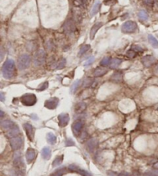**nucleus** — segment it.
<instances>
[{
	"label": "nucleus",
	"mask_w": 158,
	"mask_h": 176,
	"mask_svg": "<svg viewBox=\"0 0 158 176\" xmlns=\"http://www.w3.org/2000/svg\"><path fill=\"white\" fill-rule=\"evenodd\" d=\"M154 168H155V169H158V162H157L156 164H154Z\"/></svg>",
	"instance_id": "09e8293b"
},
{
	"label": "nucleus",
	"mask_w": 158,
	"mask_h": 176,
	"mask_svg": "<svg viewBox=\"0 0 158 176\" xmlns=\"http://www.w3.org/2000/svg\"><path fill=\"white\" fill-rule=\"evenodd\" d=\"M48 87V82H44L43 84H42L40 86V87L38 88V90H46V88Z\"/></svg>",
	"instance_id": "ea45409f"
},
{
	"label": "nucleus",
	"mask_w": 158,
	"mask_h": 176,
	"mask_svg": "<svg viewBox=\"0 0 158 176\" xmlns=\"http://www.w3.org/2000/svg\"><path fill=\"white\" fill-rule=\"evenodd\" d=\"M116 0H104V4L106 6H113L114 4H116Z\"/></svg>",
	"instance_id": "4c0bfd02"
},
{
	"label": "nucleus",
	"mask_w": 158,
	"mask_h": 176,
	"mask_svg": "<svg viewBox=\"0 0 158 176\" xmlns=\"http://www.w3.org/2000/svg\"><path fill=\"white\" fill-rule=\"evenodd\" d=\"M154 74H156V75H157L158 76V63L157 64L156 66H154Z\"/></svg>",
	"instance_id": "49530a36"
},
{
	"label": "nucleus",
	"mask_w": 158,
	"mask_h": 176,
	"mask_svg": "<svg viewBox=\"0 0 158 176\" xmlns=\"http://www.w3.org/2000/svg\"><path fill=\"white\" fill-rule=\"evenodd\" d=\"M26 161L28 163H31L32 161L34 160L35 158H36V151H35L34 149L32 148H29L27 150V152H26Z\"/></svg>",
	"instance_id": "dca6fc26"
},
{
	"label": "nucleus",
	"mask_w": 158,
	"mask_h": 176,
	"mask_svg": "<svg viewBox=\"0 0 158 176\" xmlns=\"http://www.w3.org/2000/svg\"><path fill=\"white\" fill-rule=\"evenodd\" d=\"M65 66H66V60L64 58H62L57 63V69H62L64 68Z\"/></svg>",
	"instance_id": "2f4dec72"
},
{
	"label": "nucleus",
	"mask_w": 158,
	"mask_h": 176,
	"mask_svg": "<svg viewBox=\"0 0 158 176\" xmlns=\"http://www.w3.org/2000/svg\"><path fill=\"white\" fill-rule=\"evenodd\" d=\"M21 102L26 106H33L37 102V98L35 94H26L21 97Z\"/></svg>",
	"instance_id": "20e7f679"
},
{
	"label": "nucleus",
	"mask_w": 158,
	"mask_h": 176,
	"mask_svg": "<svg viewBox=\"0 0 158 176\" xmlns=\"http://www.w3.org/2000/svg\"><path fill=\"white\" fill-rule=\"evenodd\" d=\"M86 104H85V103H78V104L76 105V107H75V110H76V112L77 113H81L86 110Z\"/></svg>",
	"instance_id": "5701e85b"
},
{
	"label": "nucleus",
	"mask_w": 158,
	"mask_h": 176,
	"mask_svg": "<svg viewBox=\"0 0 158 176\" xmlns=\"http://www.w3.org/2000/svg\"><path fill=\"white\" fill-rule=\"evenodd\" d=\"M14 123L10 120H4L1 121V127L3 130L9 131L14 126Z\"/></svg>",
	"instance_id": "f3484780"
},
{
	"label": "nucleus",
	"mask_w": 158,
	"mask_h": 176,
	"mask_svg": "<svg viewBox=\"0 0 158 176\" xmlns=\"http://www.w3.org/2000/svg\"><path fill=\"white\" fill-rule=\"evenodd\" d=\"M157 110H158V107H157Z\"/></svg>",
	"instance_id": "864d4df0"
},
{
	"label": "nucleus",
	"mask_w": 158,
	"mask_h": 176,
	"mask_svg": "<svg viewBox=\"0 0 158 176\" xmlns=\"http://www.w3.org/2000/svg\"><path fill=\"white\" fill-rule=\"evenodd\" d=\"M0 112H1V118H2V117L4 116V113H3V111H2V110H1Z\"/></svg>",
	"instance_id": "603ef678"
},
{
	"label": "nucleus",
	"mask_w": 158,
	"mask_h": 176,
	"mask_svg": "<svg viewBox=\"0 0 158 176\" xmlns=\"http://www.w3.org/2000/svg\"><path fill=\"white\" fill-rule=\"evenodd\" d=\"M75 2L80 6L86 7L88 5V0H75Z\"/></svg>",
	"instance_id": "473e14b6"
},
{
	"label": "nucleus",
	"mask_w": 158,
	"mask_h": 176,
	"mask_svg": "<svg viewBox=\"0 0 158 176\" xmlns=\"http://www.w3.org/2000/svg\"><path fill=\"white\" fill-rule=\"evenodd\" d=\"M90 49V45H84L81 48H80V52H79V56H82L83 55L84 53H86L87 51Z\"/></svg>",
	"instance_id": "c756f323"
},
{
	"label": "nucleus",
	"mask_w": 158,
	"mask_h": 176,
	"mask_svg": "<svg viewBox=\"0 0 158 176\" xmlns=\"http://www.w3.org/2000/svg\"><path fill=\"white\" fill-rule=\"evenodd\" d=\"M94 60H95V58H94L93 56H92V57H90V58H89L88 60H86V62H85V63H84V65L85 66H90V65H91V64L93 63Z\"/></svg>",
	"instance_id": "a19ab883"
},
{
	"label": "nucleus",
	"mask_w": 158,
	"mask_h": 176,
	"mask_svg": "<svg viewBox=\"0 0 158 176\" xmlns=\"http://www.w3.org/2000/svg\"><path fill=\"white\" fill-rule=\"evenodd\" d=\"M100 7V1H97V2L94 4V6H93L92 9H91V12H90V16H93L99 12Z\"/></svg>",
	"instance_id": "b1692460"
},
{
	"label": "nucleus",
	"mask_w": 158,
	"mask_h": 176,
	"mask_svg": "<svg viewBox=\"0 0 158 176\" xmlns=\"http://www.w3.org/2000/svg\"><path fill=\"white\" fill-rule=\"evenodd\" d=\"M23 128H24L25 131H26V135H27L30 141L33 140V138H34V129H33V127L30 124H29V123H26V124H23Z\"/></svg>",
	"instance_id": "9b49d317"
},
{
	"label": "nucleus",
	"mask_w": 158,
	"mask_h": 176,
	"mask_svg": "<svg viewBox=\"0 0 158 176\" xmlns=\"http://www.w3.org/2000/svg\"><path fill=\"white\" fill-rule=\"evenodd\" d=\"M144 176H158V172L156 170L147 171L144 173Z\"/></svg>",
	"instance_id": "f704fd0d"
},
{
	"label": "nucleus",
	"mask_w": 158,
	"mask_h": 176,
	"mask_svg": "<svg viewBox=\"0 0 158 176\" xmlns=\"http://www.w3.org/2000/svg\"><path fill=\"white\" fill-rule=\"evenodd\" d=\"M63 29H64L65 32L68 34H70V33H73L74 32L75 30H76V26H75V23L73 22V20L72 19H68L64 23V26H63Z\"/></svg>",
	"instance_id": "6e6552de"
},
{
	"label": "nucleus",
	"mask_w": 158,
	"mask_h": 176,
	"mask_svg": "<svg viewBox=\"0 0 158 176\" xmlns=\"http://www.w3.org/2000/svg\"><path fill=\"white\" fill-rule=\"evenodd\" d=\"M15 70H16V66L14 60L12 59H8L4 63L2 68V73L4 78L8 80L12 79L14 76Z\"/></svg>",
	"instance_id": "f257e3e1"
},
{
	"label": "nucleus",
	"mask_w": 158,
	"mask_h": 176,
	"mask_svg": "<svg viewBox=\"0 0 158 176\" xmlns=\"http://www.w3.org/2000/svg\"><path fill=\"white\" fill-rule=\"evenodd\" d=\"M0 95H1V100H2V101H3V100H4V94H3V93H1V94H0Z\"/></svg>",
	"instance_id": "de8ad7c7"
},
{
	"label": "nucleus",
	"mask_w": 158,
	"mask_h": 176,
	"mask_svg": "<svg viewBox=\"0 0 158 176\" xmlns=\"http://www.w3.org/2000/svg\"><path fill=\"white\" fill-rule=\"evenodd\" d=\"M117 176H132L128 172H121L120 174L117 175Z\"/></svg>",
	"instance_id": "a18cd8bd"
},
{
	"label": "nucleus",
	"mask_w": 158,
	"mask_h": 176,
	"mask_svg": "<svg viewBox=\"0 0 158 176\" xmlns=\"http://www.w3.org/2000/svg\"><path fill=\"white\" fill-rule=\"evenodd\" d=\"M31 58L28 54H22L18 58V67L19 70H23L27 69L29 66Z\"/></svg>",
	"instance_id": "f03ea898"
},
{
	"label": "nucleus",
	"mask_w": 158,
	"mask_h": 176,
	"mask_svg": "<svg viewBox=\"0 0 158 176\" xmlns=\"http://www.w3.org/2000/svg\"><path fill=\"white\" fill-rule=\"evenodd\" d=\"M66 168L65 167H62V168H60L59 169H57L56 171H55L53 173H52V176H62L63 175L66 173Z\"/></svg>",
	"instance_id": "bb28decb"
},
{
	"label": "nucleus",
	"mask_w": 158,
	"mask_h": 176,
	"mask_svg": "<svg viewBox=\"0 0 158 176\" xmlns=\"http://www.w3.org/2000/svg\"><path fill=\"white\" fill-rule=\"evenodd\" d=\"M41 154H42V157L44 158L45 160H48L49 158L51 157V150L48 147H45V148H42Z\"/></svg>",
	"instance_id": "aec40b11"
},
{
	"label": "nucleus",
	"mask_w": 158,
	"mask_h": 176,
	"mask_svg": "<svg viewBox=\"0 0 158 176\" xmlns=\"http://www.w3.org/2000/svg\"><path fill=\"white\" fill-rule=\"evenodd\" d=\"M80 82H81V81H80V80H76V82H74V84H73L72 87H71V89H70V90H71V92L74 93L75 91H76V89H77V88H78V87L80 86Z\"/></svg>",
	"instance_id": "72a5a7b5"
},
{
	"label": "nucleus",
	"mask_w": 158,
	"mask_h": 176,
	"mask_svg": "<svg viewBox=\"0 0 158 176\" xmlns=\"http://www.w3.org/2000/svg\"><path fill=\"white\" fill-rule=\"evenodd\" d=\"M59 104V99L57 97H52L45 102V107L50 110H53Z\"/></svg>",
	"instance_id": "9d476101"
},
{
	"label": "nucleus",
	"mask_w": 158,
	"mask_h": 176,
	"mask_svg": "<svg viewBox=\"0 0 158 176\" xmlns=\"http://www.w3.org/2000/svg\"><path fill=\"white\" fill-rule=\"evenodd\" d=\"M62 160H63V155L57 156L56 158V159H54V161H53V162H52V166L56 167L60 165V164H62Z\"/></svg>",
	"instance_id": "cd10ccee"
},
{
	"label": "nucleus",
	"mask_w": 158,
	"mask_h": 176,
	"mask_svg": "<svg viewBox=\"0 0 158 176\" xmlns=\"http://www.w3.org/2000/svg\"><path fill=\"white\" fill-rule=\"evenodd\" d=\"M46 53L43 50H40L36 53L33 58V63L34 65L36 66H42L43 65L46 61Z\"/></svg>",
	"instance_id": "7ed1b4c3"
},
{
	"label": "nucleus",
	"mask_w": 158,
	"mask_h": 176,
	"mask_svg": "<svg viewBox=\"0 0 158 176\" xmlns=\"http://www.w3.org/2000/svg\"><path fill=\"white\" fill-rule=\"evenodd\" d=\"M58 120L60 127L64 128V127H66V125L68 124L69 121H70V116H69L68 114L62 113V114H60V115H59Z\"/></svg>",
	"instance_id": "1a4fd4ad"
},
{
	"label": "nucleus",
	"mask_w": 158,
	"mask_h": 176,
	"mask_svg": "<svg viewBox=\"0 0 158 176\" xmlns=\"http://www.w3.org/2000/svg\"><path fill=\"white\" fill-rule=\"evenodd\" d=\"M107 72H108V70L104 67H97L96 70H94L93 76H96V77H100V76L105 75Z\"/></svg>",
	"instance_id": "a211bd4d"
},
{
	"label": "nucleus",
	"mask_w": 158,
	"mask_h": 176,
	"mask_svg": "<svg viewBox=\"0 0 158 176\" xmlns=\"http://www.w3.org/2000/svg\"><path fill=\"white\" fill-rule=\"evenodd\" d=\"M10 145L11 148H12V150L17 151L20 149V148L22 147V144H23V141H22V138L20 137H15V138H12L9 141Z\"/></svg>",
	"instance_id": "423d86ee"
},
{
	"label": "nucleus",
	"mask_w": 158,
	"mask_h": 176,
	"mask_svg": "<svg viewBox=\"0 0 158 176\" xmlns=\"http://www.w3.org/2000/svg\"><path fill=\"white\" fill-rule=\"evenodd\" d=\"M144 2L147 6H151L153 3H154V0H144Z\"/></svg>",
	"instance_id": "c03bdc74"
},
{
	"label": "nucleus",
	"mask_w": 158,
	"mask_h": 176,
	"mask_svg": "<svg viewBox=\"0 0 158 176\" xmlns=\"http://www.w3.org/2000/svg\"><path fill=\"white\" fill-rule=\"evenodd\" d=\"M110 62H111V59L108 56H106V57H104L102 60H101V62H100V65L103 66H107L108 65H110Z\"/></svg>",
	"instance_id": "7c9ffc66"
},
{
	"label": "nucleus",
	"mask_w": 158,
	"mask_h": 176,
	"mask_svg": "<svg viewBox=\"0 0 158 176\" xmlns=\"http://www.w3.org/2000/svg\"><path fill=\"white\" fill-rule=\"evenodd\" d=\"M77 172H78L79 174H80L81 175H83V176H91L89 172H87L86 171L83 170V169H81V168H78Z\"/></svg>",
	"instance_id": "e433bc0d"
},
{
	"label": "nucleus",
	"mask_w": 158,
	"mask_h": 176,
	"mask_svg": "<svg viewBox=\"0 0 158 176\" xmlns=\"http://www.w3.org/2000/svg\"><path fill=\"white\" fill-rule=\"evenodd\" d=\"M138 17L141 21H146L148 19V14L147 13L146 11H140L138 13Z\"/></svg>",
	"instance_id": "c85d7f7f"
},
{
	"label": "nucleus",
	"mask_w": 158,
	"mask_h": 176,
	"mask_svg": "<svg viewBox=\"0 0 158 176\" xmlns=\"http://www.w3.org/2000/svg\"><path fill=\"white\" fill-rule=\"evenodd\" d=\"M148 40L149 42L151 44V46H152L154 48H158V41L154 36H153L152 35H148Z\"/></svg>",
	"instance_id": "a878e982"
},
{
	"label": "nucleus",
	"mask_w": 158,
	"mask_h": 176,
	"mask_svg": "<svg viewBox=\"0 0 158 176\" xmlns=\"http://www.w3.org/2000/svg\"><path fill=\"white\" fill-rule=\"evenodd\" d=\"M156 59L154 58L153 56H144L141 60V62L144 64V66L146 67H150V66H152L153 64L155 63Z\"/></svg>",
	"instance_id": "f8f14e48"
},
{
	"label": "nucleus",
	"mask_w": 158,
	"mask_h": 176,
	"mask_svg": "<svg viewBox=\"0 0 158 176\" xmlns=\"http://www.w3.org/2000/svg\"><path fill=\"white\" fill-rule=\"evenodd\" d=\"M137 29V25L135 22L129 20L126 21L123 24L122 26V31L126 33H130V32H135Z\"/></svg>",
	"instance_id": "39448f33"
},
{
	"label": "nucleus",
	"mask_w": 158,
	"mask_h": 176,
	"mask_svg": "<svg viewBox=\"0 0 158 176\" xmlns=\"http://www.w3.org/2000/svg\"><path fill=\"white\" fill-rule=\"evenodd\" d=\"M131 50H134L135 52L137 53V52H143V49L140 47V46H133L132 48H131Z\"/></svg>",
	"instance_id": "79ce46f5"
},
{
	"label": "nucleus",
	"mask_w": 158,
	"mask_h": 176,
	"mask_svg": "<svg viewBox=\"0 0 158 176\" xmlns=\"http://www.w3.org/2000/svg\"><path fill=\"white\" fill-rule=\"evenodd\" d=\"M46 140L50 144H54L56 141V137L52 133H48L46 135Z\"/></svg>",
	"instance_id": "393cba45"
},
{
	"label": "nucleus",
	"mask_w": 158,
	"mask_h": 176,
	"mask_svg": "<svg viewBox=\"0 0 158 176\" xmlns=\"http://www.w3.org/2000/svg\"><path fill=\"white\" fill-rule=\"evenodd\" d=\"M83 126H84V123L83 120H79L75 121L72 125V130H73V134H74L76 136H77V135H79L80 134H81V131H82Z\"/></svg>",
	"instance_id": "0eeeda50"
},
{
	"label": "nucleus",
	"mask_w": 158,
	"mask_h": 176,
	"mask_svg": "<svg viewBox=\"0 0 158 176\" xmlns=\"http://www.w3.org/2000/svg\"><path fill=\"white\" fill-rule=\"evenodd\" d=\"M126 55H127L129 57H130V58H134V56L136 55V53L135 52L134 50H128V51H127V53H126Z\"/></svg>",
	"instance_id": "58836bf2"
},
{
	"label": "nucleus",
	"mask_w": 158,
	"mask_h": 176,
	"mask_svg": "<svg viewBox=\"0 0 158 176\" xmlns=\"http://www.w3.org/2000/svg\"><path fill=\"white\" fill-rule=\"evenodd\" d=\"M123 79V74L120 71H116V72L113 73L112 76H111V80L114 82L119 83Z\"/></svg>",
	"instance_id": "6ab92c4d"
},
{
	"label": "nucleus",
	"mask_w": 158,
	"mask_h": 176,
	"mask_svg": "<svg viewBox=\"0 0 158 176\" xmlns=\"http://www.w3.org/2000/svg\"><path fill=\"white\" fill-rule=\"evenodd\" d=\"M74 144H75L74 142L71 139H70V138H69L68 140L66 141V146H73V145H74Z\"/></svg>",
	"instance_id": "37998d69"
},
{
	"label": "nucleus",
	"mask_w": 158,
	"mask_h": 176,
	"mask_svg": "<svg viewBox=\"0 0 158 176\" xmlns=\"http://www.w3.org/2000/svg\"><path fill=\"white\" fill-rule=\"evenodd\" d=\"M132 176H140V174H139L138 172H135V173H134V174Z\"/></svg>",
	"instance_id": "3c124183"
},
{
	"label": "nucleus",
	"mask_w": 158,
	"mask_h": 176,
	"mask_svg": "<svg viewBox=\"0 0 158 176\" xmlns=\"http://www.w3.org/2000/svg\"><path fill=\"white\" fill-rule=\"evenodd\" d=\"M93 80L92 79L86 78V80H84L83 86L84 87H89V86H90V85H92V84H93Z\"/></svg>",
	"instance_id": "c9c22d12"
},
{
	"label": "nucleus",
	"mask_w": 158,
	"mask_h": 176,
	"mask_svg": "<svg viewBox=\"0 0 158 176\" xmlns=\"http://www.w3.org/2000/svg\"><path fill=\"white\" fill-rule=\"evenodd\" d=\"M19 133L20 131L18 127L14 125V126L12 127L11 129H9L8 131L6 132V134L9 137V138H15V137L18 136L19 134Z\"/></svg>",
	"instance_id": "4468645a"
},
{
	"label": "nucleus",
	"mask_w": 158,
	"mask_h": 176,
	"mask_svg": "<svg viewBox=\"0 0 158 176\" xmlns=\"http://www.w3.org/2000/svg\"><path fill=\"white\" fill-rule=\"evenodd\" d=\"M103 25V22H96V24H94L93 26V27L91 28V30H90V40H93L94 36H95L96 33L97 32V31L102 27Z\"/></svg>",
	"instance_id": "2eb2a0df"
},
{
	"label": "nucleus",
	"mask_w": 158,
	"mask_h": 176,
	"mask_svg": "<svg viewBox=\"0 0 158 176\" xmlns=\"http://www.w3.org/2000/svg\"><path fill=\"white\" fill-rule=\"evenodd\" d=\"M154 3H155V6H156L158 9V0H154Z\"/></svg>",
	"instance_id": "8fccbe9b"
},
{
	"label": "nucleus",
	"mask_w": 158,
	"mask_h": 176,
	"mask_svg": "<svg viewBox=\"0 0 158 176\" xmlns=\"http://www.w3.org/2000/svg\"><path fill=\"white\" fill-rule=\"evenodd\" d=\"M122 63V60L118 58H113L111 60L110 66L111 69H116Z\"/></svg>",
	"instance_id": "412c9836"
},
{
	"label": "nucleus",
	"mask_w": 158,
	"mask_h": 176,
	"mask_svg": "<svg viewBox=\"0 0 158 176\" xmlns=\"http://www.w3.org/2000/svg\"><path fill=\"white\" fill-rule=\"evenodd\" d=\"M13 162H14V164L16 166L19 167L22 164V158H21V154H20L19 152V153H16L14 154V159H13Z\"/></svg>",
	"instance_id": "4be33fe9"
},
{
	"label": "nucleus",
	"mask_w": 158,
	"mask_h": 176,
	"mask_svg": "<svg viewBox=\"0 0 158 176\" xmlns=\"http://www.w3.org/2000/svg\"><path fill=\"white\" fill-rule=\"evenodd\" d=\"M97 144H98V142L95 139V138H93V139H90L87 141L86 143V149L89 151V152L90 153H92L93 152V151L95 150V148H96L97 146Z\"/></svg>",
	"instance_id": "ddd939ff"
}]
</instances>
